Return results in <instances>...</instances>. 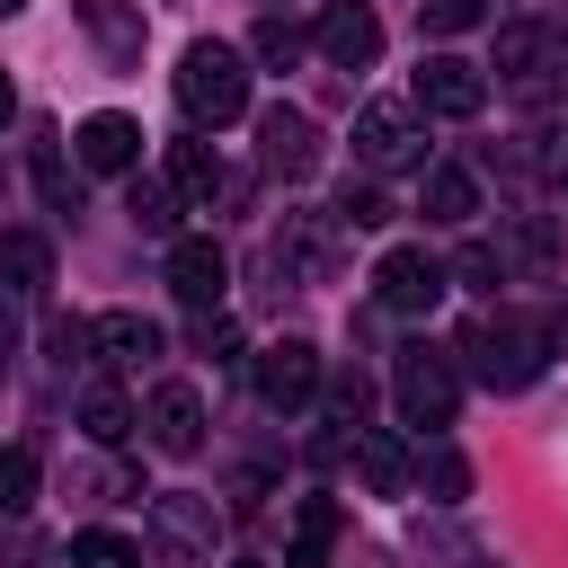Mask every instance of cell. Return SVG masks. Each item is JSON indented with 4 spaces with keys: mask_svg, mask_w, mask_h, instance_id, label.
I'll return each instance as SVG.
<instances>
[{
    "mask_svg": "<svg viewBox=\"0 0 568 568\" xmlns=\"http://www.w3.org/2000/svg\"><path fill=\"white\" fill-rule=\"evenodd\" d=\"M462 355H470V373H479L488 390H532V382L550 373L559 337H550L541 311H488V320H470Z\"/></svg>",
    "mask_w": 568,
    "mask_h": 568,
    "instance_id": "1",
    "label": "cell"
},
{
    "mask_svg": "<svg viewBox=\"0 0 568 568\" xmlns=\"http://www.w3.org/2000/svg\"><path fill=\"white\" fill-rule=\"evenodd\" d=\"M178 106H186V124H213V133L240 124V115H248V53L195 36V44L178 53Z\"/></svg>",
    "mask_w": 568,
    "mask_h": 568,
    "instance_id": "2",
    "label": "cell"
},
{
    "mask_svg": "<svg viewBox=\"0 0 568 568\" xmlns=\"http://www.w3.org/2000/svg\"><path fill=\"white\" fill-rule=\"evenodd\" d=\"M390 399H399V417L408 426H453V408H462V364L444 355V346H399L390 355Z\"/></svg>",
    "mask_w": 568,
    "mask_h": 568,
    "instance_id": "3",
    "label": "cell"
},
{
    "mask_svg": "<svg viewBox=\"0 0 568 568\" xmlns=\"http://www.w3.org/2000/svg\"><path fill=\"white\" fill-rule=\"evenodd\" d=\"M559 71H568V36H550L541 18L497 27V80H506L524 106H550V98H559Z\"/></svg>",
    "mask_w": 568,
    "mask_h": 568,
    "instance_id": "4",
    "label": "cell"
},
{
    "mask_svg": "<svg viewBox=\"0 0 568 568\" xmlns=\"http://www.w3.org/2000/svg\"><path fill=\"white\" fill-rule=\"evenodd\" d=\"M355 160H364L373 178L426 169V124H417V106H399V98H373V106L355 115Z\"/></svg>",
    "mask_w": 568,
    "mask_h": 568,
    "instance_id": "5",
    "label": "cell"
},
{
    "mask_svg": "<svg viewBox=\"0 0 568 568\" xmlns=\"http://www.w3.org/2000/svg\"><path fill=\"white\" fill-rule=\"evenodd\" d=\"M151 532H160L169 559H213V541H222V506L195 497V488H160V497H151Z\"/></svg>",
    "mask_w": 568,
    "mask_h": 568,
    "instance_id": "6",
    "label": "cell"
},
{
    "mask_svg": "<svg viewBox=\"0 0 568 568\" xmlns=\"http://www.w3.org/2000/svg\"><path fill=\"white\" fill-rule=\"evenodd\" d=\"M444 284H453V275H444V257H435V248H382V266H373L382 311H408V320H417V311H435V302H444Z\"/></svg>",
    "mask_w": 568,
    "mask_h": 568,
    "instance_id": "7",
    "label": "cell"
},
{
    "mask_svg": "<svg viewBox=\"0 0 568 568\" xmlns=\"http://www.w3.org/2000/svg\"><path fill=\"white\" fill-rule=\"evenodd\" d=\"M142 435H151V453H169V462L204 453V390H195V382H160V390L142 399Z\"/></svg>",
    "mask_w": 568,
    "mask_h": 568,
    "instance_id": "8",
    "label": "cell"
},
{
    "mask_svg": "<svg viewBox=\"0 0 568 568\" xmlns=\"http://www.w3.org/2000/svg\"><path fill=\"white\" fill-rule=\"evenodd\" d=\"M257 160H266L275 178H320L328 142H320V124H311L302 106H266V115H257Z\"/></svg>",
    "mask_w": 568,
    "mask_h": 568,
    "instance_id": "9",
    "label": "cell"
},
{
    "mask_svg": "<svg viewBox=\"0 0 568 568\" xmlns=\"http://www.w3.org/2000/svg\"><path fill=\"white\" fill-rule=\"evenodd\" d=\"M222 284H231L222 240H213V231H178V240H169V293H178L186 311H213V302H222Z\"/></svg>",
    "mask_w": 568,
    "mask_h": 568,
    "instance_id": "10",
    "label": "cell"
},
{
    "mask_svg": "<svg viewBox=\"0 0 568 568\" xmlns=\"http://www.w3.org/2000/svg\"><path fill=\"white\" fill-rule=\"evenodd\" d=\"M257 399H266V408H311V399H320V346H311V337L257 346Z\"/></svg>",
    "mask_w": 568,
    "mask_h": 568,
    "instance_id": "11",
    "label": "cell"
},
{
    "mask_svg": "<svg viewBox=\"0 0 568 568\" xmlns=\"http://www.w3.org/2000/svg\"><path fill=\"white\" fill-rule=\"evenodd\" d=\"M311 44H320L337 71H373V62H382V18H373L364 0H328L320 27H311Z\"/></svg>",
    "mask_w": 568,
    "mask_h": 568,
    "instance_id": "12",
    "label": "cell"
},
{
    "mask_svg": "<svg viewBox=\"0 0 568 568\" xmlns=\"http://www.w3.org/2000/svg\"><path fill=\"white\" fill-rule=\"evenodd\" d=\"M479 106H488L479 62H462V53H426L417 62V115H479Z\"/></svg>",
    "mask_w": 568,
    "mask_h": 568,
    "instance_id": "13",
    "label": "cell"
},
{
    "mask_svg": "<svg viewBox=\"0 0 568 568\" xmlns=\"http://www.w3.org/2000/svg\"><path fill=\"white\" fill-rule=\"evenodd\" d=\"M71 151H80V169H98V178H133V160H142V124L115 115V106H98V115H80Z\"/></svg>",
    "mask_w": 568,
    "mask_h": 568,
    "instance_id": "14",
    "label": "cell"
},
{
    "mask_svg": "<svg viewBox=\"0 0 568 568\" xmlns=\"http://www.w3.org/2000/svg\"><path fill=\"white\" fill-rule=\"evenodd\" d=\"M169 186H178V204H240V178L222 169V151L213 142H169Z\"/></svg>",
    "mask_w": 568,
    "mask_h": 568,
    "instance_id": "15",
    "label": "cell"
},
{
    "mask_svg": "<svg viewBox=\"0 0 568 568\" xmlns=\"http://www.w3.org/2000/svg\"><path fill=\"white\" fill-rule=\"evenodd\" d=\"M89 355H98V364H151V355H160V320H142V311H98V320H89Z\"/></svg>",
    "mask_w": 568,
    "mask_h": 568,
    "instance_id": "16",
    "label": "cell"
},
{
    "mask_svg": "<svg viewBox=\"0 0 568 568\" xmlns=\"http://www.w3.org/2000/svg\"><path fill=\"white\" fill-rule=\"evenodd\" d=\"M408 462H417V453H408L390 426H355V470H364V488H373V497H408V488H417V479H408Z\"/></svg>",
    "mask_w": 568,
    "mask_h": 568,
    "instance_id": "17",
    "label": "cell"
},
{
    "mask_svg": "<svg viewBox=\"0 0 568 568\" xmlns=\"http://www.w3.org/2000/svg\"><path fill=\"white\" fill-rule=\"evenodd\" d=\"M80 27H89V44H98L115 71H133V62H142V18H133L124 0H80Z\"/></svg>",
    "mask_w": 568,
    "mask_h": 568,
    "instance_id": "18",
    "label": "cell"
},
{
    "mask_svg": "<svg viewBox=\"0 0 568 568\" xmlns=\"http://www.w3.org/2000/svg\"><path fill=\"white\" fill-rule=\"evenodd\" d=\"M417 213H426V222H470V213H479V186H470V169L435 160V169L417 178Z\"/></svg>",
    "mask_w": 568,
    "mask_h": 568,
    "instance_id": "19",
    "label": "cell"
},
{
    "mask_svg": "<svg viewBox=\"0 0 568 568\" xmlns=\"http://www.w3.org/2000/svg\"><path fill=\"white\" fill-rule=\"evenodd\" d=\"M133 426H142V408H133L115 382H89V390H80V435H89V444H124Z\"/></svg>",
    "mask_w": 568,
    "mask_h": 568,
    "instance_id": "20",
    "label": "cell"
},
{
    "mask_svg": "<svg viewBox=\"0 0 568 568\" xmlns=\"http://www.w3.org/2000/svg\"><path fill=\"white\" fill-rule=\"evenodd\" d=\"M0 275H9V293H44L53 284V248L36 231H0Z\"/></svg>",
    "mask_w": 568,
    "mask_h": 568,
    "instance_id": "21",
    "label": "cell"
},
{
    "mask_svg": "<svg viewBox=\"0 0 568 568\" xmlns=\"http://www.w3.org/2000/svg\"><path fill=\"white\" fill-rule=\"evenodd\" d=\"M124 213H133V231H151V240H178V186H169V178H133V186H124Z\"/></svg>",
    "mask_w": 568,
    "mask_h": 568,
    "instance_id": "22",
    "label": "cell"
},
{
    "mask_svg": "<svg viewBox=\"0 0 568 568\" xmlns=\"http://www.w3.org/2000/svg\"><path fill=\"white\" fill-rule=\"evenodd\" d=\"M71 568H142V541H133V532L89 524V532H71Z\"/></svg>",
    "mask_w": 568,
    "mask_h": 568,
    "instance_id": "23",
    "label": "cell"
},
{
    "mask_svg": "<svg viewBox=\"0 0 568 568\" xmlns=\"http://www.w3.org/2000/svg\"><path fill=\"white\" fill-rule=\"evenodd\" d=\"M408 479H426V497H444V506H453V497L470 488V462H462L453 444H426V453L408 462Z\"/></svg>",
    "mask_w": 568,
    "mask_h": 568,
    "instance_id": "24",
    "label": "cell"
},
{
    "mask_svg": "<svg viewBox=\"0 0 568 568\" xmlns=\"http://www.w3.org/2000/svg\"><path fill=\"white\" fill-rule=\"evenodd\" d=\"M328 541H337V506L328 497H302V515H293V568H320Z\"/></svg>",
    "mask_w": 568,
    "mask_h": 568,
    "instance_id": "25",
    "label": "cell"
},
{
    "mask_svg": "<svg viewBox=\"0 0 568 568\" xmlns=\"http://www.w3.org/2000/svg\"><path fill=\"white\" fill-rule=\"evenodd\" d=\"M302 44H311V36H302L284 9H266V18H257V36H248V53H257V62H275V71H284V62H302Z\"/></svg>",
    "mask_w": 568,
    "mask_h": 568,
    "instance_id": "26",
    "label": "cell"
},
{
    "mask_svg": "<svg viewBox=\"0 0 568 568\" xmlns=\"http://www.w3.org/2000/svg\"><path fill=\"white\" fill-rule=\"evenodd\" d=\"M44 559H53V541L27 515H0V568H44Z\"/></svg>",
    "mask_w": 568,
    "mask_h": 568,
    "instance_id": "27",
    "label": "cell"
},
{
    "mask_svg": "<svg viewBox=\"0 0 568 568\" xmlns=\"http://www.w3.org/2000/svg\"><path fill=\"white\" fill-rule=\"evenodd\" d=\"M27 497H36V453L0 444V515H27Z\"/></svg>",
    "mask_w": 568,
    "mask_h": 568,
    "instance_id": "28",
    "label": "cell"
},
{
    "mask_svg": "<svg viewBox=\"0 0 568 568\" xmlns=\"http://www.w3.org/2000/svg\"><path fill=\"white\" fill-rule=\"evenodd\" d=\"M337 222H346V231H382V222H390L382 186H355V178H346V186H337Z\"/></svg>",
    "mask_w": 568,
    "mask_h": 568,
    "instance_id": "29",
    "label": "cell"
},
{
    "mask_svg": "<svg viewBox=\"0 0 568 568\" xmlns=\"http://www.w3.org/2000/svg\"><path fill=\"white\" fill-rule=\"evenodd\" d=\"M444 275H462V284H470V293H497V284H506V257H497V248H488V240H470V248H462V257H453V266H444Z\"/></svg>",
    "mask_w": 568,
    "mask_h": 568,
    "instance_id": "30",
    "label": "cell"
},
{
    "mask_svg": "<svg viewBox=\"0 0 568 568\" xmlns=\"http://www.w3.org/2000/svg\"><path fill=\"white\" fill-rule=\"evenodd\" d=\"M488 18V0H417V27L426 36H462V27H479Z\"/></svg>",
    "mask_w": 568,
    "mask_h": 568,
    "instance_id": "31",
    "label": "cell"
},
{
    "mask_svg": "<svg viewBox=\"0 0 568 568\" xmlns=\"http://www.w3.org/2000/svg\"><path fill=\"white\" fill-rule=\"evenodd\" d=\"M550 248H559V240H550V222H515L497 257H506V266H550Z\"/></svg>",
    "mask_w": 568,
    "mask_h": 568,
    "instance_id": "32",
    "label": "cell"
},
{
    "mask_svg": "<svg viewBox=\"0 0 568 568\" xmlns=\"http://www.w3.org/2000/svg\"><path fill=\"white\" fill-rule=\"evenodd\" d=\"M36 186H44V204H53V213L71 204V178H62V151H53V142H36Z\"/></svg>",
    "mask_w": 568,
    "mask_h": 568,
    "instance_id": "33",
    "label": "cell"
},
{
    "mask_svg": "<svg viewBox=\"0 0 568 568\" xmlns=\"http://www.w3.org/2000/svg\"><path fill=\"white\" fill-rule=\"evenodd\" d=\"M195 346H204V355H231V346H240V328H231L222 311H195Z\"/></svg>",
    "mask_w": 568,
    "mask_h": 568,
    "instance_id": "34",
    "label": "cell"
},
{
    "mask_svg": "<svg viewBox=\"0 0 568 568\" xmlns=\"http://www.w3.org/2000/svg\"><path fill=\"white\" fill-rule=\"evenodd\" d=\"M9 355H18V311L0 302V364H9Z\"/></svg>",
    "mask_w": 568,
    "mask_h": 568,
    "instance_id": "35",
    "label": "cell"
},
{
    "mask_svg": "<svg viewBox=\"0 0 568 568\" xmlns=\"http://www.w3.org/2000/svg\"><path fill=\"white\" fill-rule=\"evenodd\" d=\"M550 186H559V204H568V142L550 151Z\"/></svg>",
    "mask_w": 568,
    "mask_h": 568,
    "instance_id": "36",
    "label": "cell"
},
{
    "mask_svg": "<svg viewBox=\"0 0 568 568\" xmlns=\"http://www.w3.org/2000/svg\"><path fill=\"white\" fill-rule=\"evenodd\" d=\"M9 115H18V89H9V71H0V124H9Z\"/></svg>",
    "mask_w": 568,
    "mask_h": 568,
    "instance_id": "37",
    "label": "cell"
},
{
    "mask_svg": "<svg viewBox=\"0 0 568 568\" xmlns=\"http://www.w3.org/2000/svg\"><path fill=\"white\" fill-rule=\"evenodd\" d=\"M18 9H27V0H0V18H18Z\"/></svg>",
    "mask_w": 568,
    "mask_h": 568,
    "instance_id": "38",
    "label": "cell"
},
{
    "mask_svg": "<svg viewBox=\"0 0 568 568\" xmlns=\"http://www.w3.org/2000/svg\"><path fill=\"white\" fill-rule=\"evenodd\" d=\"M240 568H257V559H240Z\"/></svg>",
    "mask_w": 568,
    "mask_h": 568,
    "instance_id": "39",
    "label": "cell"
},
{
    "mask_svg": "<svg viewBox=\"0 0 568 568\" xmlns=\"http://www.w3.org/2000/svg\"><path fill=\"white\" fill-rule=\"evenodd\" d=\"M266 9H275V0H266Z\"/></svg>",
    "mask_w": 568,
    "mask_h": 568,
    "instance_id": "40",
    "label": "cell"
}]
</instances>
